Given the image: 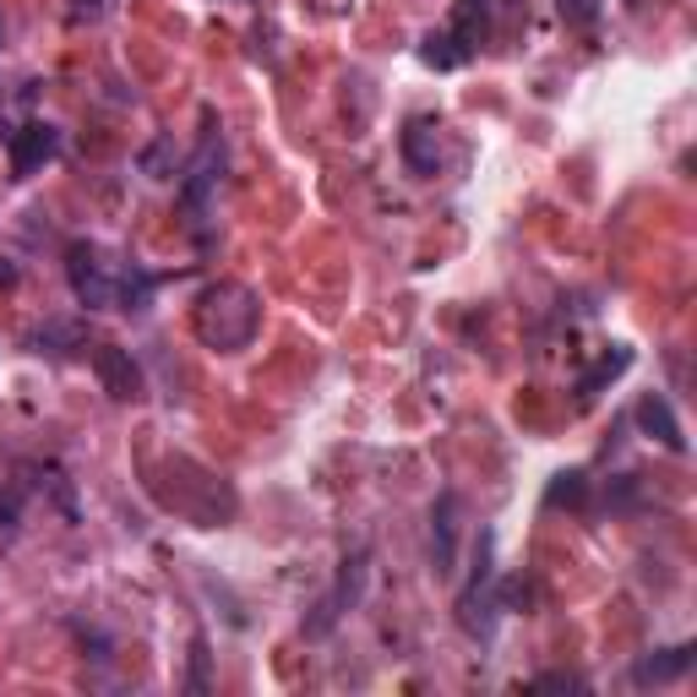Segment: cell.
Returning <instances> with one entry per match:
<instances>
[{
	"instance_id": "obj_1",
	"label": "cell",
	"mask_w": 697,
	"mask_h": 697,
	"mask_svg": "<svg viewBox=\"0 0 697 697\" xmlns=\"http://www.w3.org/2000/svg\"><path fill=\"white\" fill-rule=\"evenodd\" d=\"M256 327H262L256 289H246V284H213V289H202V300H196V338L207 349L240 355V349H252Z\"/></svg>"
},
{
	"instance_id": "obj_2",
	"label": "cell",
	"mask_w": 697,
	"mask_h": 697,
	"mask_svg": "<svg viewBox=\"0 0 697 697\" xmlns=\"http://www.w3.org/2000/svg\"><path fill=\"white\" fill-rule=\"evenodd\" d=\"M65 278H71L76 306H88V311H121V289H126V278H131V262L104 252V246H93V240H71Z\"/></svg>"
},
{
	"instance_id": "obj_3",
	"label": "cell",
	"mask_w": 697,
	"mask_h": 697,
	"mask_svg": "<svg viewBox=\"0 0 697 697\" xmlns=\"http://www.w3.org/2000/svg\"><path fill=\"white\" fill-rule=\"evenodd\" d=\"M175 463H181L186 485H181V491H175V485H153L158 502L170 512H181V517H191V523H202V529L229 523V517H235V491H229L213 469H202V463H191V458H175Z\"/></svg>"
},
{
	"instance_id": "obj_4",
	"label": "cell",
	"mask_w": 697,
	"mask_h": 697,
	"mask_svg": "<svg viewBox=\"0 0 697 697\" xmlns=\"http://www.w3.org/2000/svg\"><path fill=\"white\" fill-rule=\"evenodd\" d=\"M496 616H502V605H496V540L485 529L480 545H474V577L458 594V627L469 637H491L496 633Z\"/></svg>"
},
{
	"instance_id": "obj_5",
	"label": "cell",
	"mask_w": 697,
	"mask_h": 697,
	"mask_svg": "<svg viewBox=\"0 0 697 697\" xmlns=\"http://www.w3.org/2000/svg\"><path fill=\"white\" fill-rule=\"evenodd\" d=\"M224 181V136L213 131V115H207V136H202V147H196V158L186 164V175H181V213H186V224L196 229V240H207V202H213V191Z\"/></svg>"
},
{
	"instance_id": "obj_6",
	"label": "cell",
	"mask_w": 697,
	"mask_h": 697,
	"mask_svg": "<svg viewBox=\"0 0 697 697\" xmlns=\"http://www.w3.org/2000/svg\"><path fill=\"white\" fill-rule=\"evenodd\" d=\"M366 577H371V551H349V556H344V567H338L332 594H321L317 611L306 616V637H327V633H332V627H338V616L360 605V594H366Z\"/></svg>"
},
{
	"instance_id": "obj_7",
	"label": "cell",
	"mask_w": 697,
	"mask_h": 697,
	"mask_svg": "<svg viewBox=\"0 0 697 697\" xmlns=\"http://www.w3.org/2000/svg\"><path fill=\"white\" fill-rule=\"evenodd\" d=\"M6 147H11V175L28 181V175H39L61 153V131L50 126V121H28V126H17L6 136Z\"/></svg>"
},
{
	"instance_id": "obj_8",
	"label": "cell",
	"mask_w": 697,
	"mask_h": 697,
	"mask_svg": "<svg viewBox=\"0 0 697 697\" xmlns=\"http://www.w3.org/2000/svg\"><path fill=\"white\" fill-rule=\"evenodd\" d=\"M93 371H99L104 392L115 403H136L142 398V366L131 360V349H121V344H99L93 349Z\"/></svg>"
},
{
	"instance_id": "obj_9",
	"label": "cell",
	"mask_w": 697,
	"mask_h": 697,
	"mask_svg": "<svg viewBox=\"0 0 697 697\" xmlns=\"http://www.w3.org/2000/svg\"><path fill=\"white\" fill-rule=\"evenodd\" d=\"M633 420H637V431H643V437H654L665 452H676V458L687 452V431H681V420H676V409H670V398H665V392H643Z\"/></svg>"
},
{
	"instance_id": "obj_10",
	"label": "cell",
	"mask_w": 697,
	"mask_h": 697,
	"mask_svg": "<svg viewBox=\"0 0 697 697\" xmlns=\"http://www.w3.org/2000/svg\"><path fill=\"white\" fill-rule=\"evenodd\" d=\"M458 517H463V496L442 491L437 508H431V562H437V577H447L452 562H458Z\"/></svg>"
},
{
	"instance_id": "obj_11",
	"label": "cell",
	"mask_w": 697,
	"mask_h": 697,
	"mask_svg": "<svg viewBox=\"0 0 697 697\" xmlns=\"http://www.w3.org/2000/svg\"><path fill=\"white\" fill-rule=\"evenodd\" d=\"M693 648L681 643V648H659V654H643L633 665V687H665V681H676V676H687L693 670Z\"/></svg>"
},
{
	"instance_id": "obj_12",
	"label": "cell",
	"mask_w": 697,
	"mask_h": 697,
	"mask_svg": "<svg viewBox=\"0 0 697 697\" xmlns=\"http://www.w3.org/2000/svg\"><path fill=\"white\" fill-rule=\"evenodd\" d=\"M452 44L463 50V61L491 39V0H458V11H452Z\"/></svg>"
},
{
	"instance_id": "obj_13",
	"label": "cell",
	"mask_w": 697,
	"mask_h": 697,
	"mask_svg": "<svg viewBox=\"0 0 697 697\" xmlns=\"http://www.w3.org/2000/svg\"><path fill=\"white\" fill-rule=\"evenodd\" d=\"M437 121L431 115H414L409 126H403V164L414 170V175H437Z\"/></svg>"
},
{
	"instance_id": "obj_14",
	"label": "cell",
	"mask_w": 697,
	"mask_h": 697,
	"mask_svg": "<svg viewBox=\"0 0 697 697\" xmlns=\"http://www.w3.org/2000/svg\"><path fill=\"white\" fill-rule=\"evenodd\" d=\"M627 371H633V349H622V344H616V349H605V355H599V360H594V366L577 377V398H594V392H605L611 381H622Z\"/></svg>"
},
{
	"instance_id": "obj_15",
	"label": "cell",
	"mask_w": 697,
	"mask_h": 697,
	"mask_svg": "<svg viewBox=\"0 0 697 697\" xmlns=\"http://www.w3.org/2000/svg\"><path fill=\"white\" fill-rule=\"evenodd\" d=\"M28 344H33V355H50V360H61L65 349H82V327H71V321H50V327H39Z\"/></svg>"
},
{
	"instance_id": "obj_16",
	"label": "cell",
	"mask_w": 697,
	"mask_h": 697,
	"mask_svg": "<svg viewBox=\"0 0 697 697\" xmlns=\"http://www.w3.org/2000/svg\"><path fill=\"white\" fill-rule=\"evenodd\" d=\"M583 502H588V474L583 469H562L545 485V508H583Z\"/></svg>"
},
{
	"instance_id": "obj_17",
	"label": "cell",
	"mask_w": 697,
	"mask_h": 697,
	"mask_svg": "<svg viewBox=\"0 0 697 697\" xmlns=\"http://www.w3.org/2000/svg\"><path fill=\"white\" fill-rule=\"evenodd\" d=\"M207 687H213V654H207V637L196 633V637H191V676H186V693L202 697Z\"/></svg>"
},
{
	"instance_id": "obj_18",
	"label": "cell",
	"mask_w": 697,
	"mask_h": 697,
	"mask_svg": "<svg viewBox=\"0 0 697 697\" xmlns=\"http://www.w3.org/2000/svg\"><path fill=\"white\" fill-rule=\"evenodd\" d=\"M420 61L437 65V71H452V65H463V50L452 44V33L442 28V33H431V39L420 44Z\"/></svg>"
},
{
	"instance_id": "obj_19",
	"label": "cell",
	"mask_w": 697,
	"mask_h": 697,
	"mask_svg": "<svg viewBox=\"0 0 697 697\" xmlns=\"http://www.w3.org/2000/svg\"><path fill=\"white\" fill-rule=\"evenodd\" d=\"M136 164H142V175H153V181H170V175H175V142H170V136H158V142H153V147H147Z\"/></svg>"
},
{
	"instance_id": "obj_20",
	"label": "cell",
	"mask_w": 697,
	"mask_h": 697,
	"mask_svg": "<svg viewBox=\"0 0 697 697\" xmlns=\"http://www.w3.org/2000/svg\"><path fill=\"white\" fill-rule=\"evenodd\" d=\"M556 11H562V22L577 28V33H594V28H599V0H556Z\"/></svg>"
},
{
	"instance_id": "obj_21",
	"label": "cell",
	"mask_w": 697,
	"mask_h": 697,
	"mask_svg": "<svg viewBox=\"0 0 697 697\" xmlns=\"http://www.w3.org/2000/svg\"><path fill=\"white\" fill-rule=\"evenodd\" d=\"M611 512H633L643 502V485H637V474H622V480H611Z\"/></svg>"
},
{
	"instance_id": "obj_22",
	"label": "cell",
	"mask_w": 697,
	"mask_h": 697,
	"mask_svg": "<svg viewBox=\"0 0 697 697\" xmlns=\"http://www.w3.org/2000/svg\"><path fill=\"white\" fill-rule=\"evenodd\" d=\"M529 687H534V693H583V676H572V670H545V676H534Z\"/></svg>"
},
{
	"instance_id": "obj_23",
	"label": "cell",
	"mask_w": 697,
	"mask_h": 697,
	"mask_svg": "<svg viewBox=\"0 0 697 697\" xmlns=\"http://www.w3.org/2000/svg\"><path fill=\"white\" fill-rule=\"evenodd\" d=\"M71 11H76L82 22H104V17L115 11V0H71Z\"/></svg>"
},
{
	"instance_id": "obj_24",
	"label": "cell",
	"mask_w": 697,
	"mask_h": 697,
	"mask_svg": "<svg viewBox=\"0 0 697 697\" xmlns=\"http://www.w3.org/2000/svg\"><path fill=\"white\" fill-rule=\"evenodd\" d=\"M17 284V262L11 256H0V289H11Z\"/></svg>"
},
{
	"instance_id": "obj_25",
	"label": "cell",
	"mask_w": 697,
	"mask_h": 697,
	"mask_svg": "<svg viewBox=\"0 0 697 697\" xmlns=\"http://www.w3.org/2000/svg\"><path fill=\"white\" fill-rule=\"evenodd\" d=\"M0 136H11V131H6V121H0Z\"/></svg>"
},
{
	"instance_id": "obj_26",
	"label": "cell",
	"mask_w": 697,
	"mask_h": 697,
	"mask_svg": "<svg viewBox=\"0 0 697 697\" xmlns=\"http://www.w3.org/2000/svg\"><path fill=\"white\" fill-rule=\"evenodd\" d=\"M627 6H643V0H627Z\"/></svg>"
}]
</instances>
